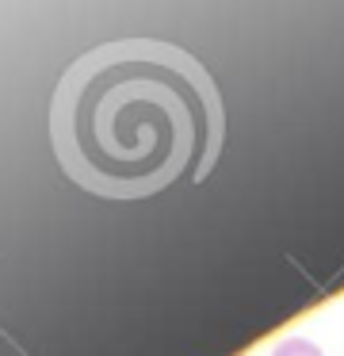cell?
Wrapping results in <instances>:
<instances>
[{"mask_svg": "<svg viewBox=\"0 0 344 356\" xmlns=\"http://www.w3.org/2000/svg\"><path fill=\"white\" fill-rule=\"evenodd\" d=\"M50 142L73 184L104 200H149L203 180L226 142L211 70L161 39L84 50L50 100Z\"/></svg>", "mask_w": 344, "mask_h": 356, "instance_id": "6da1fadb", "label": "cell"}, {"mask_svg": "<svg viewBox=\"0 0 344 356\" xmlns=\"http://www.w3.org/2000/svg\"><path fill=\"white\" fill-rule=\"evenodd\" d=\"M272 356H325V353H321L310 337H287L272 348Z\"/></svg>", "mask_w": 344, "mask_h": 356, "instance_id": "7a4b0ae2", "label": "cell"}]
</instances>
